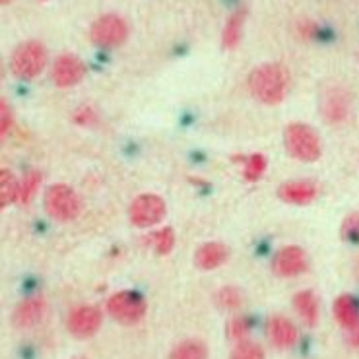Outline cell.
<instances>
[{
    "mask_svg": "<svg viewBox=\"0 0 359 359\" xmlns=\"http://www.w3.org/2000/svg\"><path fill=\"white\" fill-rule=\"evenodd\" d=\"M249 330H251V323H249V318L245 317L231 318L229 325H227V336L235 342H243L249 334Z\"/></svg>",
    "mask_w": 359,
    "mask_h": 359,
    "instance_id": "obj_26",
    "label": "cell"
},
{
    "mask_svg": "<svg viewBox=\"0 0 359 359\" xmlns=\"http://www.w3.org/2000/svg\"><path fill=\"white\" fill-rule=\"evenodd\" d=\"M128 35V25L121 16L117 14H105V16L97 18L93 22L92 29H90V37L97 47H105V49H113L123 45Z\"/></svg>",
    "mask_w": 359,
    "mask_h": 359,
    "instance_id": "obj_6",
    "label": "cell"
},
{
    "mask_svg": "<svg viewBox=\"0 0 359 359\" xmlns=\"http://www.w3.org/2000/svg\"><path fill=\"white\" fill-rule=\"evenodd\" d=\"M208 350L201 340H184V342L177 344L169 359H206Z\"/></svg>",
    "mask_w": 359,
    "mask_h": 359,
    "instance_id": "obj_18",
    "label": "cell"
},
{
    "mask_svg": "<svg viewBox=\"0 0 359 359\" xmlns=\"http://www.w3.org/2000/svg\"><path fill=\"white\" fill-rule=\"evenodd\" d=\"M293 307L297 311V315L301 320L307 326H315L318 320V301L315 297V293L305 290V292L295 293L293 297Z\"/></svg>",
    "mask_w": 359,
    "mask_h": 359,
    "instance_id": "obj_17",
    "label": "cell"
},
{
    "mask_svg": "<svg viewBox=\"0 0 359 359\" xmlns=\"http://www.w3.org/2000/svg\"><path fill=\"white\" fill-rule=\"evenodd\" d=\"M323 117L328 123H342L350 113V95L342 88H330L320 103Z\"/></svg>",
    "mask_w": 359,
    "mask_h": 359,
    "instance_id": "obj_12",
    "label": "cell"
},
{
    "mask_svg": "<svg viewBox=\"0 0 359 359\" xmlns=\"http://www.w3.org/2000/svg\"><path fill=\"white\" fill-rule=\"evenodd\" d=\"M264 169H266V159H264V156L252 154L251 158H247V161H245V179L247 181H257V179L262 177Z\"/></svg>",
    "mask_w": 359,
    "mask_h": 359,
    "instance_id": "obj_25",
    "label": "cell"
},
{
    "mask_svg": "<svg viewBox=\"0 0 359 359\" xmlns=\"http://www.w3.org/2000/svg\"><path fill=\"white\" fill-rule=\"evenodd\" d=\"M231 359H264V350L257 342L243 340L231 351Z\"/></svg>",
    "mask_w": 359,
    "mask_h": 359,
    "instance_id": "obj_24",
    "label": "cell"
},
{
    "mask_svg": "<svg viewBox=\"0 0 359 359\" xmlns=\"http://www.w3.org/2000/svg\"><path fill=\"white\" fill-rule=\"evenodd\" d=\"M284 142L287 151L299 161H317L323 154V144L317 130L303 123H292L285 128Z\"/></svg>",
    "mask_w": 359,
    "mask_h": 359,
    "instance_id": "obj_2",
    "label": "cell"
},
{
    "mask_svg": "<svg viewBox=\"0 0 359 359\" xmlns=\"http://www.w3.org/2000/svg\"><path fill=\"white\" fill-rule=\"evenodd\" d=\"M342 235L344 239L348 241H359V214H351V216L346 217L342 226Z\"/></svg>",
    "mask_w": 359,
    "mask_h": 359,
    "instance_id": "obj_27",
    "label": "cell"
},
{
    "mask_svg": "<svg viewBox=\"0 0 359 359\" xmlns=\"http://www.w3.org/2000/svg\"><path fill=\"white\" fill-rule=\"evenodd\" d=\"M86 74V67L82 60L78 59L76 55H60L59 59L55 60L50 76H53V82L59 86V88H72L76 86Z\"/></svg>",
    "mask_w": 359,
    "mask_h": 359,
    "instance_id": "obj_10",
    "label": "cell"
},
{
    "mask_svg": "<svg viewBox=\"0 0 359 359\" xmlns=\"http://www.w3.org/2000/svg\"><path fill=\"white\" fill-rule=\"evenodd\" d=\"M45 309H47V305L41 297H32V299L18 305L14 315H12V323L18 328H29V326L37 325L41 320Z\"/></svg>",
    "mask_w": 359,
    "mask_h": 359,
    "instance_id": "obj_15",
    "label": "cell"
},
{
    "mask_svg": "<svg viewBox=\"0 0 359 359\" xmlns=\"http://www.w3.org/2000/svg\"><path fill=\"white\" fill-rule=\"evenodd\" d=\"M47 65V50L39 41H25L12 53L10 68L18 78L32 80L43 72Z\"/></svg>",
    "mask_w": 359,
    "mask_h": 359,
    "instance_id": "obj_3",
    "label": "cell"
},
{
    "mask_svg": "<svg viewBox=\"0 0 359 359\" xmlns=\"http://www.w3.org/2000/svg\"><path fill=\"white\" fill-rule=\"evenodd\" d=\"M290 86L287 70L280 65H262L249 76V90L264 105H278L285 97Z\"/></svg>",
    "mask_w": 359,
    "mask_h": 359,
    "instance_id": "obj_1",
    "label": "cell"
},
{
    "mask_svg": "<svg viewBox=\"0 0 359 359\" xmlns=\"http://www.w3.org/2000/svg\"><path fill=\"white\" fill-rule=\"evenodd\" d=\"M216 303L222 309L237 311L243 305V295L237 287H222L216 295Z\"/></svg>",
    "mask_w": 359,
    "mask_h": 359,
    "instance_id": "obj_22",
    "label": "cell"
},
{
    "mask_svg": "<svg viewBox=\"0 0 359 359\" xmlns=\"http://www.w3.org/2000/svg\"><path fill=\"white\" fill-rule=\"evenodd\" d=\"M107 311L121 325H136L146 315V301L136 292H118L109 297Z\"/></svg>",
    "mask_w": 359,
    "mask_h": 359,
    "instance_id": "obj_5",
    "label": "cell"
},
{
    "mask_svg": "<svg viewBox=\"0 0 359 359\" xmlns=\"http://www.w3.org/2000/svg\"><path fill=\"white\" fill-rule=\"evenodd\" d=\"M334 317L348 334V342L359 348V305L351 295L344 293L334 301Z\"/></svg>",
    "mask_w": 359,
    "mask_h": 359,
    "instance_id": "obj_8",
    "label": "cell"
},
{
    "mask_svg": "<svg viewBox=\"0 0 359 359\" xmlns=\"http://www.w3.org/2000/svg\"><path fill=\"white\" fill-rule=\"evenodd\" d=\"M20 198V184L18 179L8 169H2L0 173V206H10L12 202Z\"/></svg>",
    "mask_w": 359,
    "mask_h": 359,
    "instance_id": "obj_20",
    "label": "cell"
},
{
    "mask_svg": "<svg viewBox=\"0 0 359 359\" xmlns=\"http://www.w3.org/2000/svg\"><path fill=\"white\" fill-rule=\"evenodd\" d=\"M317 184L311 181H287L278 189V196L290 204H309L317 198Z\"/></svg>",
    "mask_w": 359,
    "mask_h": 359,
    "instance_id": "obj_14",
    "label": "cell"
},
{
    "mask_svg": "<svg viewBox=\"0 0 359 359\" xmlns=\"http://www.w3.org/2000/svg\"><path fill=\"white\" fill-rule=\"evenodd\" d=\"M151 247L156 249L158 255H169V252L173 251V247H175V233H173V229L171 227H163V229L156 231V233L151 235Z\"/></svg>",
    "mask_w": 359,
    "mask_h": 359,
    "instance_id": "obj_21",
    "label": "cell"
},
{
    "mask_svg": "<svg viewBox=\"0 0 359 359\" xmlns=\"http://www.w3.org/2000/svg\"><path fill=\"white\" fill-rule=\"evenodd\" d=\"M272 270L280 278H293L307 270V255L299 247H284L276 252Z\"/></svg>",
    "mask_w": 359,
    "mask_h": 359,
    "instance_id": "obj_11",
    "label": "cell"
},
{
    "mask_svg": "<svg viewBox=\"0 0 359 359\" xmlns=\"http://www.w3.org/2000/svg\"><path fill=\"white\" fill-rule=\"evenodd\" d=\"M10 125H12V115H10L8 103L2 100L0 101V133H2V136L8 133Z\"/></svg>",
    "mask_w": 359,
    "mask_h": 359,
    "instance_id": "obj_28",
    "label": "cell"
},
{
    "mask_svg": "<svg viewBox=\"0 0 359 359\" xmlns=\"http://www.w3.org/2000/svg\"><path fill=\"white\" fill-rule=\"evenodd\" d=\"M45 210L59 222H70L80 214V198L67 184H53L45 192Z\"/></svg>",
    "mask_w": 359,
    "mask_h": 359,
    "instance_id": "obj_4",
    "label": "cell"
},
{
    "mask_svg": "<svg viewBox=\"0 0 359 359\" xmlns=\"http://www.w3.org/2000/svg\"><path fill=\"white\" fill-rule=\"evenodd\" d=\"M128 216L136 227H151L165 216V202L158 194H140L130 204Z\"/></svg>",
    "mask_w": 359,
    "mask_h": 359,
    "instance_id": "obj_7",
    "label": "cell"
},
{
    "mask_svg": "<svg viewBox=\"0 0 359 359\" xmlns=\"http://www.w3.org/2000/svg\"><path fill=\"white\" fill-rule=\"evenodd\" d=\"M243 24H245V12L243 10L235 12L233 16L227 20L226 27H224V35H222V41H224L226 49H235L239 45Z\"/></svg>",
    "mask_w": 359,
    "mask_h": 359,
    "instance_id": "obj_19",
    "label": "cell"
},
{
    "mask_svg": "<svg viewBox=\"0 0 359 359\" xmlns=\"http://www.w3.org/2000/svg\"><path fill=\"white\" fill-rule=\"evenodd\" d=\"M229 257V249H227L224 243H206L202 245L201 249L194 255V262L196 266L202 270H214V268L222 266Z\"/></svg>",
    "mask_w": 359,
    "mask_h": 359,
    "instance_id": "obj_16",
    "label": "cell"
},
{
    "mask_svg": "<svg viewBox=\"0 0 359 359\" xmlns=\"http://www.w3.org/2000/svg\"><path fill=\"white\" fill-rule=\"evenodd\" d=\"M39 184H41V173H37V171L27 173V175L22 179V183H20V198H18V201L22 202V204H27V202L35 196Z\"/></svg>",
    "mask_w": 359,
    "mask_h": 359,
    "instance_id": "obj_23",
    "label": "cell"
},
{
    "mask_svg": "<svg viewBox=\"0 0 359 359\" xmlns=\"http://www.w3.org/2000/svg\"><path fill=\"white\" fill-rule=\"evenodd\" d=\"M93 118H95V115H93L90 109H84V111H80V113L76 115V121H78V123H82V125H88V123L93 121Z\"/></svg>",
    "mask_w": 359,
    "mask_h": 359,
    "instance_id": "obj_29",
    "label": "cell"
},
{
    "mask_svg": "<svg viewBox=\"0 0 359 359\" xmlns=\"http://www.w3.org/2000/svg\"><path fill=\"white\" fill-rule=\"evenodd\" d=\"M101 311L92 305H82V307H76L70 315H68V330L70 334L76 338H92L101 326Z\"/></svg>",
    "mask_w": 359,
    "mask_h": 359,
    "instance_id": "obj_9",
    "label": "cell"
},
{
    "mask_svg": "<svg viewBox=\"0 0 359 359\" xmlns=\"http://www.w3.org/2000/svg\"><path fill=\"white\" fill-rule=\"evenodd\" d=\"M0 2H2V4H10L12 0H0Z\"/></svg>",
    "mask_w": 359,
    "mask_h": 359,
    "instance_id": "obj_30",
    "label": "cell"
},
{
    "mask_svg": "<svg viewBox=\"0 0 359 359\" xmlns=\"http://www.w3.org/2000/svg\"><path fill=\"white\" fill-rule=\"evenodd\" d=\"M268 336H270V342L274 344L276 348L287 350V348L295 346L299 332H297V326L293 325L290 318L276 315L268 320Z\"/></svg>",
    "mask_w": 359,
    "mask_h": 359,
    "instance_id": "obj_13",
    "label": "cell"
}]
</instances>
